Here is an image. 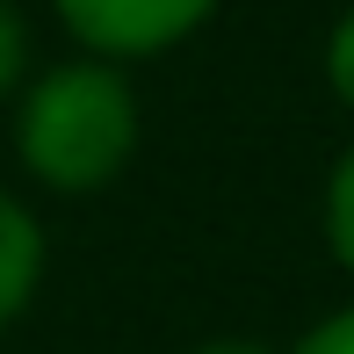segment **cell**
Here are the masks:
<instances>
[{
	"instance_id": "1",
	"label": "cell",
	"mask_w": 354,
	"mask_h": 354,
	"mask_svg": "<svg viewBox=\"0 0 354 354\" xmlns=\"http://www.w3.org/2000/svg\"><path fill=\"white\" fill-rule=\"evenodd\" d=\"M138 116L131 87L102 66H66L51 73L22 109V159L51 188H94L131 159Z\"/></svg>"
},
{
	"instance_id": "2",
	"label": "cell",
	"mask_w": 354,
	"mask_h": 354,
	"mask_svg": "<svg viewBox=\"0 0 354 354\" xmlns=\"http://www.w3.org/2000/svg\"><path fill=\"white\" fill-rule=\"evenodd\" d=\"M210 8L217 0H58L73 37L94 44V51H116V58H138V51L188 37Z\"/></svg>"
},
{
	"instance_id": "3",
	"label": "cell",
	"mask_w": 354,
	"mask_h": 354,
	"mask_svg": "<svg viewBox=\"0 0 354 354\" xmlns=\"http://www.w3.org/2000/svg\"><path fill=\"white\" fill-rule=\"evenodd\" d=\"M37 261H44V239H37V224H29V210H15V203L0 196V318L22 311L29 282H37Z\"/></svg>"
},
{
	"instance_id": "4",
	"label": "cell",
	"mask_w": 354,
	"mask_h": 354,
	"mask_svg": "<svg viewBox=\"0 0 354 354\" xmlns=\"http://www.w3.org/2000/svg\"><path fill=\"white\" fill-rule=\"evenodd\" d=\"M326 232H333V253L354 268V152L340 159V174H333V196H326Z\"/></svg>"
},
{
	"instance_id": "5",
	"label": "cell",
	"mask_w": 354,
	"mask_h": 354,
	"mask_svg": "<svg viewBox=\"0 0 354 354\" xmlns=\"http://www.w3.org/2000/svg\"><path fill=\"white\" fill-rule=\"evenodd\" d=\"M326 73H333V87H340V102L354 109V15L340 29H333V51H326Z\"/></svg>"
},
{
	"instance_id": "6",
	"label": "cell",
	"mask_w": 354,
	"mask_h": 354,
	"mask_svg": "<svg viewBox=\"0 0 354 354\" xmlns=\"http://www.w3.org/2000/svg\"><path fill=\"white\" fill-rule=\"evenodd\" d=\"M297 354H354V311H340V318H326V326L311 333Z\"/></svg>"
},
{
	"instance_id": "7",
	"label": "cell",
	"mask_w": 354,
	"mask_h": 354,
	"mask_svg": "<svg viewBox=\"0 0 354 354\" xmlns=\"http://www.w3.org/2000/svg\"><path fill=\"white\" fill-rule=\"evenodd\" d=\"M22 51H29V44H22V22H15V15L0 8V87H8V80L22 73Z\"/></svg>"
},
{
	"instance_id": "8",
	"label": "cell",
	"mask_w": 354,
	"mask_h": 354,
	"mask_svg": "<svg viewBox=\"0 0 354 354\" xmlns=\"http://www.w3.org/2000/svg\"><path fill=\"white\" fill-rule=\"evenodd\" d=\"M203 354H261V347H203Z\"/></svg>"
}]
</instances>
